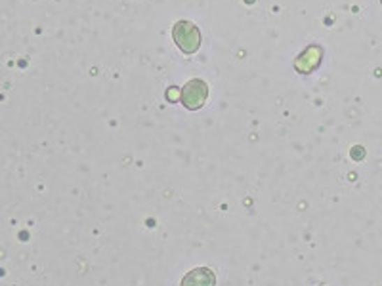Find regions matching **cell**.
<instances>
[{"mask_svg": "<svg viewBox=\"0 0 382 286\" xmlns=\"http://www.w3.org/2000/svg\"><path fill=\"white\" fill-rule=\"evenodd\" d=\"M381 2H382V0H381Z\"/></svg>", "mask_w": 382, "mask_h": 286, "instance_id": "obj_5", "label": "cell"}, {"mask_svg": "<svg viewBox=\"0 0 382 286\" xmlns=\"http://www.w3.org/2000/svg\"><path fill=\"white\" fill-rule=\"evenodd\" d=\"M216 285V275L210 271L209 267H197L193 271H189L182 286H214Z\"/></svg>", "mask_w": 382, "mask_h": 286, "instance_id": "obj_3", "label": "cell"}, {"mask_svg": "<svg viewBox=\"0 0 382 286\" xmlns=\"http://www.w3.org/2000/svg\"><path fill=\"white\" fill-rule=\"evenodd\" d=\"M319 59H321V50L319 48H308V50L304 52L302 56L296 59V71L300 73H310L314 71L316 67L319 65Z\"/></svg>", "mask_w": 382, "mask_h": 286, "instance_id": "obj_4", "label": "cell"}, {"mask_svg": "<svg viewBox=\"0 0 382 286\" xmlns=\"http://www.w3.org/2000/svg\"><path fill=\"white\" fill-rule=\"evenodd\" d=\"M207 98H209V86L201 79L189 80L188 84L182 88L180 100L184 103V107L189 109V111L201 109L207 103Z\"/></svg>", "mask_w": 382, "mask_h": 286, "instance_id": "obj_2", "label": "cell"}, {"mask_svg": "<svg viewBox=\"0 0 382 286\" xmlns=\"http://www.w3.org/2000/svg\"><path fill=\"white\" fill-rule=\"evenodd\" d=\"M172 38L184 54H195L201 48V31L195 23L186 20L176 22L172 27Z\"/></svg>", "mask_w": 382, "mask_h": 286, "instance_id": "obj_1", "label": "cell"}]
</instances>
